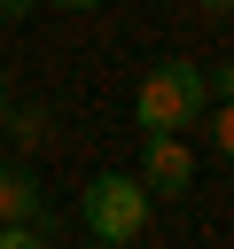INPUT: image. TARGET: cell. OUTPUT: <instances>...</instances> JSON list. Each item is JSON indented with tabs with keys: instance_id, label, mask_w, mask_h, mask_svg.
Segmentation results:
<instances>
[{
	"instance_id": "5b68a950",
	"label": "cell",
	"mask_w": 234,
	"mask_h": 249,
	"mask_svg": "<svg viewBox=\"0 0 234 249\" xmlns=\"http://www.w3.org/2000/svg\"><path fill=\"white\" fill-rule=\"evenodd\" d=\"M0 124H8V140H16V148H23V156H31V148H47V140H55V124H47V109H16V101H8V117H0Z\"/></svg>"
},
{
	"instance_id": "8992f818",
	"label": "cell",
	"mask_w": 234,
	"mask_h": 249,
	"mask_svg": "<svg viewBox=\"0 0 234 249\" xmlns=\"http://www.w3.org/2000/svg\"><path fill=\"white\" fill-rule=\"evenodd\" d=\"M55 226H0V249H47Z\"/></svg>"
},
{
	"instance_id": "4fadbf2b",
	"label": "cell",
	"mask_w": 234,
	"mask_h": 249,
	"mask_svg": "<svg viewBox=\"0 0 234 249\" xmlns=\"http://www.w3.org/2000/svg\"><path fill=\"white\" fill-rule=\"evenodd\" d=\"M94 249H117V241H94Z\"/></svg>"
},
{
	"instance_id": "3957f363",
	"label": "cell",
	"mask_w": 234,
	"mask_h": 249,
	"mask_svg": "<svg viewBox=\"0 0 234 249\" xmlns=\"http://www.w3.org/2000/svg\"><path fill=\"white\" fill-rule=\"evenodd\" d=\"M187 179H195V156H187V140H179V132H148L140 187H148V195H187Z\"/></svg>"
},
{
	"instance_id": "8fae6325",
	"label": "cell",
	"mask_w": 234,
	"mask_h": 249,
	"mask_svg": "<svg viewBox=\"0 0 234 249\" xmlns=\"http://www.w3.org/2000/svg\"><path fill=\"white\" fill-rule=\"evenodd\" d=\"M203 8H234V0H203Z\"/></svg>"
},
{
	"instance_id": "6da1fadb",
	"label": "cell",
	"mask_w": 234,
	"mask_h": 249,
	"mask_svg": "<svg viewBox=\"0 0 234 249\" xmlns=\"http://www.w3.org/2000/svg\"><path fill=\"white\" fill-rule=\"evenodd\" d=\"M203 117V70L195 62H156L140 78V132H187Z\"/></svg>"
},
{
	"instance_id": "9c48e42d",
	"label": "cell",
	"mask_w": 234,
	"mask_h": 249,
	"mask_svg": "<svg viewBox=\"0 0 234 249\" xmlns=\"http://www.w3.org/2000/svg\"><path fill=\"white\" fill-rule=\"evenodd\" d=\"M31 8H39V0H0V16H31Z\"/></svg>"
},
{
	"instance_id": "ba28073f",
	"label": "cell",
	"mask_w": 234,
	"mask_h": 249,
	"mask_svg": "<svg viewBox=\"0 0 234 249\" xmlns=\"http://www.w3.org/2000/svg\"><path fill=\"white\" fill-rule=\"evenodd\" d=\"M211 86H218V101H234V62H226V70H211Z\"/></svg>"
},
{
	"instance_id": "7c38bea8",
	"label": "cell",
	"mask_w": 234,
	"mask_h": 249,
	"mask_svg": "<svg viewBox=\"0 0 234 249\" xmlns=\"http://www.w3.org/2000/svg\"><path fill=\"white\" fill-rule=\"evenodd\" d=\"M62 8H94V0H62Z\"/></svg>"
},
{
	"instance_id": "30bf717a",
	"label": "cell",
	"mask_w": 234,
	"mask_h": 249,
	"mask_svg": "<svg viewBox=\"0 0 234 249\" xmlns=\"http://www.w3.org/2000/svg\"><path fill=\"white\" fill-rule=\"evenodd\" d=\"M0 117H8V70H0Z\"/></svg>"
},
{
	"instance_id": "277c9868",
	"label": "cell",
	"mask_w": 234,
	"mask_h": 249,
	"mask_svg": "<svg viewBox=\"0 0 234 249\" xmlns=\"http://www.w3.org/2000/svg\"><path fill=\"white\" fill-rule=\"evenodd\" d=\"M0 226H55L47 218V195L23 163H0Z\"/></svg>"
},
{
	"instance_id": "52a82bcc",
	"label": "cell",
	"mask_w": 234,
	"mask_h": 249,
	"mask_svg": "<svg viewBox=\"0 0 234 249\" xmlns=\"http://www.w3.org/2000/svg\"><path fill=\"white\" fill-rule=\"evenodd\" d=\"M211 140H218V156H226V163H234V101H226V109H218V124H211Z\"/></svg>"
},
{
	"instance_id": "7a4b0ae2",
	"label": "cell",
	"mask_w": 234,
	"mask_h": 249,
	"mask_svg": "<svg viewBox=\"0 0 234 249\" xmlns=\"http://www.w3.org/2000/svg\"><path fill=\"white\" fill-rule=\"evenodd\" d=\"M86 226H94V241H133L140 226H148V187L140 179H125V171H101L94 187H86Z\"/></svg>"
}]
</instances>
